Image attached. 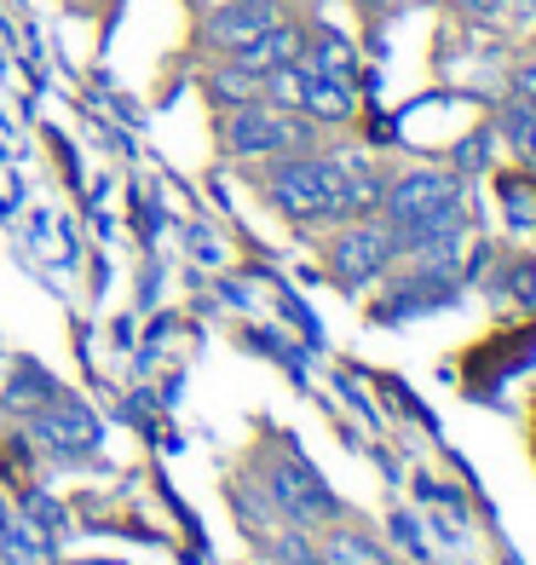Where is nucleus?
<instances>
[{
    "label": "nucleus",
    "mask_w": 536,
    "mask_h": 565,
    "mask_svg": "<svg viewBox=\"0 0 536 565\" xmlns=\"http://www.w3.org/2000/svg\"><path fill=\"white\" fill-rule=\"evenodd\" d=\"M341 157L335 150H300V157H271L260 173V191L289 225H323L341 220Z\"/></svg>",
    "instance_id": "nucleus-1"
},
{
    "label": "nucleus",
    "mask_w": 536,
    "mask_h": 565,
    "mask_svg": "<svg viewBox=\"0 0 536 565\" xmlns=\"http://www.w3.org/2000/svg\"><path fill=\"white\" fill-rule=\"evenodd\" d=\"M219 145L225 157L237 162H271V157H300V150H318V121L300 110H277L266 98L237 110H219Z\"/></svg>",
    "instance_id": "nucleus-2"
},
{
    "label": "nucleus",
    "mask_w": 536,
    "mask_h": 565,
    "mask_svg": "<svg viewBox=\"0 0 536 565\" xmlns=\"http://www.w3.org/2000/svg\"><path fill=\"white\" fill-rule=\"evenodd\" d=\"M260 479H266V502L283 513L289 525H335L341 497L329 491L323 473H318L305 456H294V450H271V456H266V468H260Z\"/></svg>",
    "instance_id": "nucleus-3"
},
{
    "label": "nucleus",
    "mask_w": 536,
    "mask_h": 565,
    "mask_svg": "<svg viewBox=\"0 0 536 565\" xmlns=\"http://www.w3.org/2000/svg\"><path fill=\"white\" fill-rule=\"evenodd\" d=\"M23 427H30L35 445H46L53 461H82L105 445V427H98V416L75 393H58L53 404H41L35 416H23Z\"/></svg>",
    "instance_id": "nucleus-4"
},
{
    "label": "nucleus",
    "mask_w": 536,
    "mask_h": 565,
    "mask_svg": "<svg viewBox=\"0 0 536 565\" xmlns=\"http://www.w3.org/2000/svg\"><path fill=\"white\" fill-rule=\"evenodd\" d=\"M393 260H398V237H393L387 220H352L341 237L329 243V266H335V277L346 282V289L375 282Z\"/></svg>",
    "instance_id": "nucleus-5"
},
{
    "label": "nucleus",
    "mask_w": 536,
    "mask_h": 565,
    "mask_svg": "<svg viewBox=\"0 0 536 565\" xmlns=\"http://www.w3.org/2000/svg\"><path fill=\"white\" fill-rule=\"evenodd\" d=\"M462 202V173H444V168H410L387 179V196H380V220L387 225H410L427 220L439 209H455Z\"/></svg>",
    "instance_id": "nucleus-6"
},
{
    "label": "nucleus",
    "mask_w": 536,
    "mask_h": 565,
    "mask_svg": "<svg viewBox=\"0 0 536 565\" xmlns=\"http://www.w3.org/2000/svg\"><path fill=\"white\" fill-rule=\"evenodd\" d=\"M283 0H219V7L202 18V46L214 58H232L237 46H248L254 35H266L271 23H283Z\"/></svg>",
    "instance_id": "nucleus-7"
},
{
    "label": "nucleus",
    "mask_w": 536,
    "mask_h": 565,
    "mask_svg": "<svg viewBox=\"0 0 536 565\" xmlns=\"http://www.w3.org/2000/svg\"><path fill=\"white\" fill-rule=\"evenodd\" d=\"M300 53H305V30L294 18H283V23H271L266 35H254L248 46H237V64L243 70H254V75H271V70H283V64H300Z\"/></svg>",
    "instance_id": "nucleus-8"
},
{
    "label": "nucleus",
    "mask_w": 536,
    "mask_h": 565,
    "mask_svg": "<svg viewBox=\"0 0 536 565\" xmlns=\"http://www.w3.org/2000/svg\"><path fill=\"white\" fill-rule=\"evenodd\" d=\"M300 116H312L318 127H341L357 116V93L346 75H318L305 70V93H300Z\"/></svg>",
    "instance_id": "nucleus-9"
},
{
    "label": "nucleus",
    "mask_w": 536,
    "mask_h": 565,
    "mask_svg": "<svg viewBox=\"0 0 536 565\" xmlns=\"http://www.w3.org/2000/svg\"><path fill=\"white\" fill-rule=\"evenodd\" d=\"M0 565H58V536L12 508V520L0 525Z\"/></svg>",
    "instance_id": "nucleus-10"
},
{
    "label": "nucleus",
    "mask_w": 536,
    "mask_h": 565,
    "mask_svg": "<svg viewBox=\"0 0 536 565\" xmlns=\"http://www.w3.org/2000/svg\"><path fill=\"white\" fill-rule=\"evenodd\" d=\"M202 93H208L214 110H237V105H254V98H266V75L243 70L237 58H219L208 75H202Z\"/></svg>",
    "instance_id": "nucleus-11"
},
{
    "label": "nucleus",
    "mask_w": 536,
    "mask_h": 565,
    "mask_svg": "<svg viewBox=\"0 0 536 565\" xmlns=\"http://www.w3.org/2000/svg\"><path fill=\"white\" fill-rule=\"evenodd\" d=\"M300 64L305 70H318V75H357V46H352V35H341V30H329V23H318V30H305V53H300Z\"/></svg>",
    "instance_id": "nucleus-12"
},
{
    "label": "nucleus",
    "mask_w": 536,
    "mask_h": 565,
    "mask_svg": "<svg viewBox=\"0 0 536 565\" xmlns=\"http://www.w3.org/2000/svg\"><path fill=\"white\" fill-rule=\"evenodd\" d=\"M53 398H58V381L46 375L35 358H18V370H12L7 398H0V404H7L12 416H35V409H41V404H53Z\"/></svg>",
    "instance_id": "nucleus-13"
},
{
    "label": "nucleus",
    "mask_w": 536,
    "mask_h": 565,
    "mask_svg": "<svg viewBox=\"0 0 536 565\" xmlns=\"http://www.w3.org/2000/svg\"><path fill=\"white\" fill-rule=\"evenodd\" d=\"M318 559L323 565H393V554L375 543V536H364V531H329L323 543H318Z\"/></svg>",
    "instance_id": "nucleus-14"
},
{
    "label": "nucleus",
    "mask_w": 536,
    "mask_h": 565,
    "mask_svg": "<svg viewBox=\"0 0 536 565\" xmlns=\"http://www.w3.org/2000/svg\"><path fill=\"white\" fill-rule=\"evenodd\" d=\"M18 513H30V520L41 525V531H53L58 543L69 536V508L53 497V491H41V484H23V497H18Z\"/></svg>",
    "instance_id": "nucleus-15"
},
{
    "label": "nucleus",
    "mask_w": 536,
    "mask_h": 565,
    "mask_svg": "<svg viewBox=\"0 0 536 565\" xmlns=\"http://www.w3.org/2000/svg\"><path fill=\"white\" fill-rule=\"evenodd\" d=\"M266 548H271V559H277V565H323V559H318V543H312V536H305V525H289V531H277Z\"/></svg>",
    "instance_id": "nucleus-16"
},
{
    "label": "nucleus",
    "mask_w": 536,
    "mask_h": 565,
    "mask_svg": "<svg viewBox=\"0 0 536 565\" xmlns=\"http://www.w3.org/2000/svg\"><path fill=\"white\" fill-rule=\"evenodd\" d=\"M300 93H305V64H283V70L266 75V105L300 110Z\"/></svg>",
    "instance_id": "nucleus-17"
},
{
    "label": "nucleus",
    "mask_w": 536,
    "mask_h": 565,
    "mask_svg": "<svg viewBox=\"0 0 536 565\" xmlns=\"http://www.w3.org/2000/svg\"><path fill=\"white\" fill-rule=\"evenodd\" d=\"M502 202H507V220H514L519 231L536 225V191L525 185V179H502Z\"/></svg>",
    "instance_id": "nucleus-18"
},
{
    "label": "nucleus",
    "mask_w": 536,
    "mask_h": 565,
    "mask_svg": "<svg viewBox=\"0 0 536 565\" xmlns=\"http://www.w3.org/2000/svg\"><path fill=\"white\" fill-rule=\"evenodd\" d=\"M393 536L404 548H410V559H427V543H421V525L410 520V513H393Z\"/></svg>",
    "instance_id": "nucleus-19"
},
{
    "label": "nucleus",
    "mask_w": 536,
    "mask_h": 565,
    "mask_svg": "<svg viewBox=\"0 0 536 565\" xmlns=\"http://www.w3.org/2000/svg\"><path fill=\"white\" fill-rule=\"evenodd\" d=\"M514 300L536 306V260H530V266H519V277H514Z\"/></svg>",
    "instance_id": "nucleus-20"
},
{
    "label": "nucleus",
    "mask_w": 536,
    "mask_h": 565,
    "mask_svg": "<svg viewBox=\"0 0 536 565\" xmlns=\"http://www.w3.org/2000/svg\"><path fill=\"white\" fill-rule=\"evenodd\" d=\"M514 93L525 98V105H536V64H530V70H519V82H514Z\"/></svg>",
    "instance_id": "nucleus-21"
},
{
    "label": "nucleus",
    "mask_w": 536,
    "mask_h": 565,
    "mask_svg": "<svg viewBox=\"0 0 536 565\" xmlns=\"http://www.w3.org/2000/svg\"><path fill=\"white\" fill-rule=\"evenodd\" d=\"M462 7H468V12H479V18H496V12L507 7V0H462Z\"/></svg>",
    "instance_id": "nucleus-22"
},
{
    "label": "nucleus",
    "mask_w": 536,
    "mask_h": 565,
    "mask_svg": "<svg viewBox=\"0 0 536 565\" xmlns=\"http://www.w3.org/2000/svg\"><path fill=\"white\" fill-rule=\"evenodd\" d=\"M7 520H12V497H7V491H0V525H7Z\"/></svg>",
    "instance_id": "nucleus-23"
},
{
    "label": "nucleus",
    "mask_w": 536,
    "mask_h": 565,
    "mask_svg": "<svg viewBox=\"0 0 536 565\" xmlns=\"http://www.w3.org/2000/svg\"><path fill=\"white\" fill-rule=\"evenodd\" d=\"M69 565H110V559H69Z\"/></svg>",
    "instance_id": "nucleus-24"
},
{
    "label": "nucleus",
    "mask_w": 536,
    "mask_h": 565,
    "mask_svg": "<svg viewBox=\"0 0 536 565\" xmlns=\"http://www.w3.org/2000/svg\"><path fill=\"white\" fill-rule=\"evenodd\" d=\"M364 7H369V12H380V7H387V0H364Z\"/></svg>",
    "instance_id": "nucleus-25"
},
{
    "label": "nucleus",
    "mask_w": 536,
    "mask_h": 565,
    "mask_svg": "<svg viewBox=\"0 0 536 565\" xmlns=\"http://www.w3.org/2000/svg\"><path fill=\"white\" fill-rule=\"evenodd\" d=\"M305 7H335V0H305Z\"/></svg>",
    "instance_id": "nucleus-26"
}]
</instances>
